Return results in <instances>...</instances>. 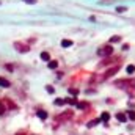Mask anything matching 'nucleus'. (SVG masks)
<instances>
[{
    "mask_svg": "<svg viewBox=\"0 0 135 135\" xmlns=\"http://www.w3.org/2000/svg\"><path fill=\"white\" fill-rule=\"evenodd\" d=\"M116 11H118V13H123V11H126V8H124V6H118Z\"/></svg>",
    "mask_w": 135,
    "mask_h": 135,
    "instance_id": "nucleus-19",
    "label": "nucleus"
},
{
    "mask_svg": "<svg viewBox=\"0 0 135 135\" xmlns=\"http://www.w3.org/2000/svg\"><path fill=\"white\" fill-rule=\"evenodd\" d=\"M108 118H110V115H108L107 112H104V113H102V116H101L99 120H101V121H108Z\"/></svg>",
    "mask_w": 135,
    "mask_h": 135,
    "instance_id": "nucleus-10",
    "label": "nucleus"
},
{
    "mask_svg": "<svg viewBox=\"0 0 135 135\" xmlns=\"http://www.w3.org/2000/svg\"><path fill=\"white\" fill-rule=\"evenodd\" d=\"M36 115H38V116H39L41 120H46V118H47V113H46L44 110H39V112H38Z\"/></svg>",
    "mask_w": 135,
    "mask_h": 135,
    "instance_id": "nucleus-8",
    "label": "nucleus"
},
{
    "mask_svg": "<svg viewBox=\"0 0 135 135\" xmlns=\"http://www.w3.org/2000/svg\"><path fill=\"white\" fill-rule=\"evenodd\" d=\"M3 112H5V107H3V105H2V102H0V115H2V113H3Z\"/></svg>",
    "mask_w": 135,
    "mask_h": 135,
    "instance_id": "nucleus-20",
    "label": "nucleus"
},
{
    "mask_svg": "<svg viewBox=\"0 0 135 135\" xmlns=\"http://www.w3.org/2000/svg\"><path fill=\"white\" fill-rule=\"evenodd\" d=\"M120 39H121L120 36H112V38H110V43H118Z\"/></svg>",
    "mask_w": 135,
    "mask_h": 135,
    "instance_id": "nucleus-13",
    "label": "nucleus"
},
{
    "mask_svg": "<svg viewBox=\"0 0 135 135\" xmlns=\"http://www.w3.org/2000/svg\"><path fill=\"white\" fill-rule=\"evenodd\" d=\"M66 101L65 99H55V105H63Z\"/></svg>",
    "mask_w": 135,
    "mask_h": 135,
    "instance_id": "nucleus-14",
    "label": "nucleus"
},
{
    "mask_svg": "<svg viewBox=\"0 0 135 135\" xmlns=\"http://www.w3.org/2000/svg\"><path fill=\"white\" fill-rule=\"evenodd\" d=\"M126 71H127V74H133V72H135V66H133V65H130V66H127V68H126Z\"/></svg>",
    "mask_w": 135,
    "mask_h": 135,
    "instance_id": "nucleus-11",
    "label": "nucleus"
},
{
    "mask_svg": "<svg viewBox=\"0 0 135 135\" xmlns=\"http://www.w3.org/2000/svg\"><path fill=\"white\" fill-rule=\"evenodd\" d=\"M17 135H24V133H17Z\"/></svg>",
    "mask_w": 135,
    "mask_h": 135,
    "instance_id": "nucleus-22",
    "label": "nucleus"
},
{
    "mask_svg": "<svg viewBox=\"0 0 135 135\" xmlns=\"http://www.w3.org/2000/svg\"><path fill=\"white\" fill-rule=\"evenodd\" d=\"M14 47H16L19 52H22V53L28 52V46H25V44H22V43H14Z\"/></svg>",
    "mask_w": 135,
    "mask_h": 135,
    "instance_id": "nucleus-3",
    "label": "nucleus"
},
{
    "mask_svg": "<svg viewBox=\"0 0 135 135\" xmlns=\"http://www.w3.org/2000/svg\"><path fill=\"white\" fill-rule=\"evenodd\" d=\"M72 46V41L71 39H63L61 41V47H71Z\"/></svg>",
    "mask_w": 135,
    "mask_h": 135,
    "instance_id": "nucleus-7",
    "label": "nucleus"
},
{
    "mask_svg": "<svg viewBox=\"0 0 135 135\" xmlns=\"http://www.w3.org/2000/svg\"><path fill=\"white\" fill-rule=\"evenodd\" d=\"M101 123V120H93L91 123H88V127H93V126H96V124H99Z\"/></svg>",
    "mask_w": 135,
    "mask_h": 135,
    "instance_id": "nucleus-12",
    "label": "nucleus"
},
{
    "mask_svg": "<svg viewBox=\"0 0 135 135\" xmlns=\"http://www.w3.org/2000/svg\"><path fill=\"white\" fill-rule=\"evenodd\" d=\"M41 60H44V61H50V55H49V52H43V53H41Z\"/></svg>",
    "mask_w": 135,
    "mask_h": 135,
    "instance_id": "nucleus-5",
    "label": "nucleus"
},
{
    "mask_svg": "<svg viewBox=\"0 0 135 135\" xmlns=\"http://www.w3.org/2000/svg\"><path fill=\"white\" fill-rule=\"evenodd\" d=\"M69 94H72V96H77V94H79V90H74V88H71V90H69Z\"/></svg>",
    "mask_w": 135,
    "mask_h": 135,
    "instance_id": "nucleus-15",
    "label": "nucleus"
},
{
    "mask_svg": "<svg viewBox=\"0 0 135 135\" xmlns=\"http://www.w3.org/2000/svg\"><path fill=\"white\" fill-rule=\"evenodd\" d=\"M98 53H99L101 57H110V55L113 53V47H112V46H102V47L98 49Z\"/></svg>",
    "mask_w": 135,
    "mask_h": 135,
    "instance_id": "nucleus-1",
    "label": "nucleus"
},
{
    "mask_svg": "<svg viewBox=\"0 0 135 135\" xmlns=\"http://www.w3.org/2000/svg\"><path fill=\"white\" fill-rule=\"evenodd\" d=\"M77 105H79V108H86V107H88L86 102H80V104H77Z\"/></svg>",
    "mask_w": 135,
    "mask_h": 135,
    "instance_id": "nucleus-17",
    "label": "nucleus"
},
{
    "mask_svg": "<svg viewBox=\"0 0 135 135\" xmlns=\"http://www.w3.org/2000/svg\"><path fill=\"white\" fill-rule=\"evenodd\" d=\"M116 120H118V121H121V123H124V121L127 120V116H126L124 113H118V115H116Z\"/></svg>",
    "mask_w": 135,
    "mask_h": 135,
    "instance_id": "nucleus-6",
    "label": "nucleus"
},
{
    "mask_svg": "<svg viewBox=\"0 0 135 135\" xmlns=\"http://www.w3.org/2000/svg\"><path fill=\"white\" fill-rule=\"evenodd\" d=\"M47 65H49V68H50V69H55L57 66H58V63H57L55 60H50V61H49Z\"/></svg>",
    "mask_w": 135,
    "mask_h": 135,
    "instance_id": "nucleus-9",
    "label": "nucleus"
},
{
    "mask_svg": "<svg viewBox=\"0 0 135 135\" xmlns=\"http://www.w3.org/2000/svg\"><path fill=\"white\" fill-rule=\"evenodd\" d=\"M46 90H47V91H49V93H53V91H55V90H53V86H47V88H46Z\"/></svg>",
    "mask_w": 135,
    "mask_h": 135,
    "instance_id": "nucleus-21",
    "label": "nucleus"
},
{
    "mask_svg": "<svg viewBox=\"0 0 135 135\" xmlns=\"http://www.w3.org/2000/svg\"><path fill=\"white\" fill-rule=\"evenodd\" d=\"M66 102H69V104H72V105H74V104H77V99H75V98H74V99H68Z\"/></svg>",
    "mask_w": 135,
    "mask_h": 135,
    "instance_id": "nucleus-18",
    "label": "nucleus"
},
{
    "mask_svg": "<svg viewBox=\"0 0 135 135\" xmlns=\"http://www.w3.org/2000/svg\"><path fill=\"white\" fill-rule=\"evenodd\" d=\"M127 115H129V118H130V120H135V112L130 110V112H127Z\"/></svg>",
    "mask_w": 135,
    "mask_h": 135,
    "instance_id": "nucleus-16",
    "label": "nucleus"
},
{
    "mask_svg": "<svg viewBox=\"0 0 135 135\" xmlns=\"http://www.w3.org/2000/svg\"><path fill=\"white\" fill-rule=\"evenodd\" d=\"M0 86H3V88H8L10 86V82L6 79H3V77H0Z\"/></svg>",
    "mask_w": 135,
    "mask_h": 135,
    "instance_id": "nucleus-4",
    "label": "nucleus"
},
{
    "mask_svg": "<svg viewBox=\"0 0 135 135\" xmlns=\"http://www.w3.org/2000/svg\"><path fill=\"white\" fill-rule=\"evenodd\" d=\"M120 71V66H115V68H112V69H108L105 74H104V79H108V77H112V75H115Z\"/></svg>",
    "mask_w": 135,
    "mask_h": 135,
    "instance_id": "nucleus-2",
    "label": "nucleus"
}]
</instances>
